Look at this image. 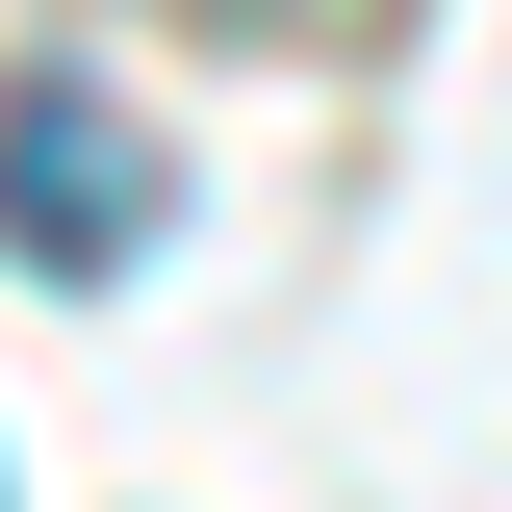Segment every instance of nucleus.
Segmentation results:
<instances>
[{"mask_svg": "<svg viewBox=\"0 0 512 512\" xmlns=\"http://www.w3.org/2000/svg\"><path fill=\"white\" fill-rule=\"evenodd\" d=\"M154 128L103 103V77H26V103H0V256H26V282H128V256H154Z\"/></svg>", "mask_w": 512, "mask_h": 512, "instance_id": "1", "label": "nucleus"}]
</instances>
